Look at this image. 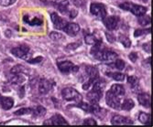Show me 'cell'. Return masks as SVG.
Listing matches in <instances>:
<instances>
[{"instance_id":"cell-38","label":"cell","mask_w":153,"mask_h":127,"mask_svg":"<svg viewBox=\"0 0 153 127\" xmlns=\"http://www.w3.org/2000/svg\"><path fill=\"white\" fill-rule=\"evenodd\" d=\"M129 60L132 61V62H136L137 61V53L136 52H131L128 56Z\"/></svg>"},{"instance_id":"cell-19","label":"cell","mask_w":153,"mask_h":127,"mask_svg":"<svg viewBox=\"0 0 153 127\" xmlns=\"http://www.w3.org/2000/svg\"><path fill=\"white\" fill-rule=\"evenodd\" d=\"M10 72L12 74H27L29 73V69L23 65H16L11 69Z\"/></svg>"},{"instance_id":"cell-1","label":"cell","mask_w":153,"mask_h":127,"mask_svg":"<svg viewBox=\"0 0 153 127\" xmlns=\"http://www.w3.org/2000/svg\"><path fill=\"white\" fill-rule=\"evenodd\" d=\"M119 7L124 10L130 11L132 14H134L135 16H137V17L145 15V13L147 12V7L140 6V5H134L130 2L122 3L119 5Z\"/></svg>"},{"instance_id":"cell-40","label":"cell","mask_w":153,"mask_h":127,"mask_svg":"<svg viewBox=\"0 0 153 127\" xmlns=\"http://www.w3.org/2000/svg\"><path fill=\"white\" fill-rule=\"evenodd\" d=\"M43 60V58L42 57H37V58H35V59H32V60H27V61H29L30 63H39V62H40L41 61Z\"/></svg>"},{"instance_id":"cell-42","label":"cell","mask_w":153,"mask_h":127,"mask_svg":"<svg viewBox=\"0 0 153 127\" xmlns=\"http://www.w3.org/2000/svg\"><path fill=\"white\" fill-rule=\"evenodd\" d=\"M74 3L75 6L81 7V6H82V4H83V0H74Z\"/></svg>"},{"instance_id":"cell-37","label":"cell","mask_w":153,"mask_h":127,"mask_svg":"<svg viewBox=\"0 0 153 127\" xmlns=\"http://www.w3.org/2000/svg\"><path fill=\"white\" fill-rule=\"evenodd\" d=\"M83 124H86V125H96L97 123H96L94 119L88 118V119L85 120V122H83Z\"/></svg>"},{"instance_id":"cell-14","label":"cell","mask_w":153,"mask_h":127,"mask_svg":"<svg viewBox=\"0 0 153 127\" xmlns=\"http://www.w3.org/2000/svg\"><path fill=\"white\" fill-rule=\"evenodd\" d=\"M101 97H102V93H100L98 92H95L94 90L87 93V99L92 104L98 103V102L101 100Z\"/></svg>"},{"instance_id":"cell-24","label":"cell","mask_w":153,"mask_h":127,"mask_svg":"<svg viewBox=\"0 0 153 127\" xmlns=\"http://www.w3.org/2000/svg\"><path fill=\"white\" fill-rule=\"evenodd\" d=\"M85 43L86 44H88V45H95L97 42H98L99 40L97 39L94 35H92V34H88V35H86L85 36Z\"/></svg>"},{"instance_id":"cell-34","label":"cell","mask_w":153,"mask_h":127,"mask_svg":"<svg viewBox=\"0 0 153 127\" xmlns=\"http://www.w3.org/2000/svg\"><path fill=\"white\" fill-rule=\"evenodd\" d=\"M115 66L117 69L122 70V69H124L125 66H126V63H125V61L123 60H116Z\"/></svg>"},{"instance_id":"cell-22","label":"cell","mask_w":153,"mask_h":127,"mask_svg":"<svg viewBox=\"0 0 153 127\" xmlns=\"http://www.w3.org/2000/svg\"><path fill=\"white\" fill-rule=\"evenodd\" d=\"M138 120L141 123L144 124H150L151 123V115L145 114V112H140L138 115Z\"/></svg>"},{"instance_id":"cell-32","label":"cell","mask_w":153,"mask_h":127,"mask_svg":"<svg viewBox=\"0 0 153 127\" xmlns=\"http://www.w3.org/2000/svg\"><path fill=\"white\" fill-rule=\"evenodd\" d=\"M76 106L81 108L83 111H87V112H89L90 110H91V105H89L88 103H81L80 102V103H78V104H76Z\"/></svg>"},{"instance_id":"cell-44","label":"cell","mask_w":153,"mask_h":127,"mask_svg":"<svg viewBox=\"0 0 153 127\" xmlns=\"http://www.w3.org/2000/svg\"><path fill=\"white\" fill-rule=\"evenodd\" d=\"M106 37H107V39H108V41H109V42H114L115 38H114L113 36H111L109 33H106Z\"/></svg>"},{"instance_id":"cell-13","label":"cell","mask_w":153,"mask_h":127,"mask_svg":"<svg viewBox=\"0 0 153 127\" xmlns=\"http://www.w3.org/2000/svg\"><path fill=\"white\" fill-rule=\"evenodd\" d=\"M137 100L142 106L149 108L151 105V100H150V96L148 93H140L137 96Z\"/></svg>"},{"instance_id":"cell-39","label":"cell","mask_w":153,"mask_h":127,"mask_svg":"<svg viewBox=\"0 0 153 127\" xmlns=\"http://www.w3.org/2000/svg\"><path fill=\"white\" fill-rule=\"evenodd\" d=\"M79 45H80L79 43H73V44H69V45H67V47H66V49H67V50H74V49H77Z\"/></svg>"},{"instance_id":"cell-28","label":"cell","mask_w":153,"mask_h":127,"mask_svg":"<svg viewBox=\"0 0 153 127\" xmlns=\"http://www.w3.org/2000/svg\"><path fill=\"white\" fill-rule=\"evenodd\" d=\"M33 112V110L30 109V108H22V109H19L18 111H16L14 114L16 115H24V114H32Z\"/></svg>"},{"instance_id":"cell-45","label":"cell","mask_w":153,"mask_h":127,"mask_svg":"<svg viewBox=\"0 0 153 127\" xmlns=\"http://www.w3.org/2000/svg\"><path fill=\"white\" fill-rule=\"evenodd\" d=\"M141 1H144V2H147V1H149V0H141Z\"/></svg>"},{"instance_id":"cell-25","label":"cell","mask_w":153,"mask_h":127,"mask_svg":"<svg viewBox=\"0 0 153 127\" xmlns=\"http://www.w3.org/2000/svg\"><path fill=\"white\" fill-rule=\"evenodd\" d=\"M138 23H140L141 26L145 27L151 23V18L149 16H145V15L140 16V18H138Z\"/></svg>"},{"instance_id":"cell-33","label":"cell","mask_w":153,"mask_h":127,"mask_svg":"<svg viewBox=\"0 0 153 127\" xmlns=\"http://www.w3.org/2000/svg\"><path fill=\"white\" fill-rule=\"evenodd\" d=\"M50 37H51V38L53 39V40H61V39H64L63 35H62V34H60V33H58V32H51V33L50 34Z\"/></svg>"},{"instance_id":"cell-5","label":"cell","mask_w":153,"mask_h":127,"mask_svg":"<svg viewBox=\"0 0 153 127\" xmlns=\"http://www.w3.org/2000/svg\"><path fill=\"white\" fill-rule=\"evenodd\" d=\"M90 10L93 15L96 16L97 18L104 19L106 17V10L105 7L103 4H97V3H93L90 7Z\"/></svg>"},{"instance_id":"cell-20","label":"cell","mask_w":153,"mask_h":127,"mask_svg":"<svg viewBox=\"0 0 153 127\" xmlns=\"http://www.w3.org/2000/svg\"><path fill=\"white\" fill-rule=\"evenodd\" d=\"M110 91L118 97L123 96L125 94V88L122 85H119V84H114V85H112Z\"/></svg>"},{"instance_id":"cell-4","label":"cell","mask_w":153,"mask_h":127,"mask_svg":"<svg viewBox=\"0 0 153 127\" xmlns=\"http://www.w3.org/2000/svg\"><path fill=\"white\" fill-rule=\"evenodd\" d=\"M11 52L14 56L19 58V59H24V60H29L30 57V48L26 45H21L19 47L14 48L11 49Z\"/></svg>"},{"instance_id":"cell-6","label":"cell","mask_w":153,"mask_h":127,"mask_svg":"<svg viewBox=\"0 0 153 127\" xmlns=\"http://www.w3.org/2000/svg\"><path fill=\"white\" fill-rule=\"evenodd\" d=\"M52 87H53V82L50 80L42 79V80H40L39 83V91L42 94L48 93L52 89Z\"/></svg>"},{"instance_id":"cell-21","label":"cell","mask_w":153,"mask_h":127,"mask_svg":"<svg viewBox=\"0 0 153 127\" xmlns=\"http://www.w3.org/2000/svg\"><path fill=\"white\" fill-rule=\"evenodd\" d=\"M23 20L26 23L29 24V25H30V26H41V25H42V23H43L42 19H40L39 18H33L30 19L27 16H25L23 18Z\"/></svg>"},{"instance_id":"cell-18","label":"cell","mask_w":153,"mask_h":127,"mask_svg":"<svg viewBox=\"0 0 153 127\" xmlns=\"http://www.w3.org/2000/svg\"><path fill=\"white\" fill-rule=\"evenodd\" d=\"M105 87V80H95L94 81V84H93V90L95 91V92H98L100 93H103V91Z\"/></svg>"},{"instance_id":"cell-15","label":"cell","mask_w":153,"mask_h":127,"mask_svg":"<svg viewBox=\"0 0 153 127\" xmlns=\"http://www.w3.org/2000/svg\"><path fill=\"white\" fill-rule=\"evenodd\" d=\"M54 5L61 13L65 14L67 12V7L69 6V1H68V0H55Z\"/></svg>"},{"instance_id":"cell-17","label":"cell","mask_w":153,"mask_h":127,"mask_svg":"<svg viewBox=\"0 0 153 127\" xmlns=\"http://www.w3.org/2000/svg\"><path fill=\"white\" fill-rule=\"evenodd\" d=\"M86 72H87V75L89 76L90 80L94 81L95 80L98 79L99 72H98V69H97L96 68H94L93 66H88L86 68Z\"/></svg>"},{"instance_id":"cell-23","label":"cell","mask_w":153,"mask_h":127,"mask_svg":"<svg viewBox=\"0 0 153 127\" xmlns=\"http://www.w3.org/2000/svg\"><path fill=\"white\" fill-rule=\"evenodd\" d=\"M134 105H135V103H134L133 100H131V99H126V100L123 102V103H121L120 108L125 111H129L134 107Z\"/></svg>"},{"instance_id":"cell-7","label":"cell","mask_w":153,"mask_h":127,"mask_svg":"<svg viewBox=\"0 0 153 127\" xmlns=\"http://www.w3.org/2000/svg\"><path fill=\"white\" fill-rule=\"evenodd\" d=\"M103 21L108 30H114L115 29H117V27L118 25V18L115 16L105 17L103 19Z\"/></svg>"},{"instance_id":"cell-41","label":"cell","mask_w":153,"mask_h":127,"mask_svg":"<svg viewBox=\"0 0 153 127\" xmlns=\"http://www.w3.org/2000/svg\"><path fill=\"white\" fill-rule=\"evenodd\" d=\"M143 49L147 51V52H150L151 51V48H150V43H146L143 45Z\"/></svg>"},{"instance_id":"cell-16","label":"cell","mask_w":153,"mask_h":127,"mask_svg":"<svg viewBox=\"0 0 153 127\" xmlns=\"http://www.w3.org/2000/svg\"><path fill=\"white\" fill-rule=\"evenodd\" d=\"M0 104L4 110H9L14 105V100L10 97H1L0 98Z\"/></svg>"},{"instance_id":"cell-35","label":"cell","mask_w":153,"mask_h":127,"mask_svg":"<svg viewBox=\"0 0 153 127\" xmlns=\"http://www.w3.org/2000/svg\"><path fill=\"white\" fill-rule=\"evenodd\" d=\"M17 0H0V6L2 7H8L15 3Z\"/></svg>"},{"instance_id":"cell-8","label":"cell","mask_w":153,"mask_h":127,"mask_svg":"<svg viewBox=\"0 0 153 127\" xmlns=\"http://www.w3.org/2000/svg\"><path fill=\"white\" fill-rule=\"evenodd\" d=\"M51 21H52L54 27H56L57 30H63L64 29V27L66 26L67 22L64 19H62L61 17H59L58 14L51 13Z\"/></svg>"},{"instance_id":"cell-26","label":"cell","mask_w":153,"mask_h":127,"mask_svg":"<svg viewBox=\"0 0 153 127\" xmlns=\"http://www.w3.org/2000/svg\"><path fill=\"white\" fill-rule=\"evenodd\" d=\"M11 81L15 84H20L25 81L24 76L22 74H13V77L11 78Z\"/></svg>"},{"instance_id":"cell-3","label":"cell","mask_w":153,"mask_h":127,"mask_svg":"<svg viewBox=\"0 0 153 127\" xmlns=\"http://www.w3.org/2000/svg\"><path fill=\"white\" fill-rule=\"evenodd\" d=\"M105 102L107 103L108 106H110L111 108L113 109H120V106H121V102H120V99L118 96L115 95L111 91H108L106 92V95H105Z\"/></svg>"},{"instance_id":"cell-29","label":"cell","mask_w":153,"mask_h":127,"mask_svg":"<svg viewBox=\"0 0 153 127\" xmlns=\"http://www.w3.org/2000/svg\"><path fill=\"white\" fill-rule=\"evenodd\" d=\"M33 112H35L38 116H43L46 114V109L43 106H38L36 110L33 111Z\"/></svg>"},{"instance_id":"cell-31","label":"cell","mask_w":153,"mask_h":127,"mask_svg":"<svg viewBox=\"0 0 153 127\" xmlns=\"http://www.w3.org/2000/svg\"><path fill=\"white\" fill-rule=\"evenodd\" d=\"M110 75L115 80H117V81H123L124 79H125V75L120 73V72H115V73H112Z\"/></svg>"},{"instance_id":"cell-11","label":"cell","mask_w":153,"mask_h":127,"mask_svg":"<svg viewBox=\"0 0 153 127\" xmlns=\"http://www.w3.org/2000/svg\"><path fill=\"white\" fill-rule=\"evenodd\" d=\"M44 124H52V125H67L68 123L66 122V120L60 114H56L53 115L49 121L44 122Z\"/></svg>"},{"instance_id":"cell-12","label":"cell","mask_w":153,"mask_h":127,"mask_svg":"<svg viewBox=\"0 0 153 127\" xmlns=\"http://www.w3.org/2000/svg\"><path fill=\"white\" fill-rule=\"evenodd\" d=\"M58 67L60 69V70L63 73H70V72H74V65L73 64V62L69 61H62L58 63Z\"/></svg>"},{"instance_id":"cell-9","label":"cell","mask_w":153,"mask_h":127,"mask_svg":"<svg viewBox=\"0 0 153 127\" xmlns=\"http://www.w3.org/2000/svg\"><path fill=\"white\" fill-rule=\"evenodd\" d=\"M63 30L66 32V34H68L71 37H74L78 34V32L80 31V27L75 24V23H67L66 26L64 27Z\"/></svg>"},{"instance_id":"cell-2","label":"cell","mask_w":153,"mask_h":127,"mask_svg":"<svg viewBox=\"0 0 153 127\" xmlns=\"http://www.w3.org/2000/svg\"><path fill=\"white\" fill-rule=\"evenodd\" d=\"M62 95L66 101H74L76 103L82 102V95L74 88H64L62 92Z\"/></svg>"},{"instance_id":"cell-27","label":"cell","mask_w":153,"mask_h":127,"mask_svg":"<svg viewBox=\"0 0 153 127\" xmlns=\"http://www.w3.org/2000/svg\"><path fill=\"white\" fill-rule=\"evenodd\" d=\"M119 41L124 45L125 48H129L131 46V41L130 39L125 35H120L119 36Z\"/></svg>"},{"instance_id":"cell-36","label":"cell","mask_w":153,"mask_h":127,"mask_svg":"<svg viewBox=\"0 0 153 127\" xmlns=\"http://www.w3.org/2000/svg\"><path fill=\"white\" fill-rule=\"evenodd\" d=\"M149 31H150V30H137L135 31V33H134V36H135V37H140V36H141V35L145 34L146 32H147V33H149Z\"/></svg>"},{"instance_id":"cell-30","label":"cell","mask_w":153,"mask_h":127,"mask_svg":"<svg viewBox=\"0 0 153 127\" xmlns=\"http://www.w3.org/2000/svg\"><path fill=\"white\" fill-rule=\"evenodd\" d=\"M128 82L129 85L133 88V87H135V86L137 85L138 80H137V78L135 77V76H128Z\"/></svg>"},{"instance_id":"cell-10","label":"cell","mask_w":153,"mask_h":127,"mask_svg":"<svg viewBox=\"0 0 153 127\" xmlns=\"http://www.w3.org/2000/svg\"><path fill=\"white\" fill-rule=\"evenodd\" d=\"M111 123L114 125H122V124H132L133 122L130 118L121 116V115H115L111 119Z\"/></svg>"},{"instance_id":"cell-46","label":"cell","mask_w":153,"mask_h":127,"mask_svg":"<svg viewBox=\"0 0 153 127\" xmlns=\"http://www.w3.org/2000/svg\"><path fill=\"white\" fill-rule=\"evenodd\" d=\"M0 98H1V95H0Z\"/></svg>"},{"instance_id":"cell-43","label":"cell","mask_w":153,"mask_h":127,"mask_svg":"<svg viewBox=\"0 0 153 127\" xmlns=\"http://www.w3.org/2000/svg\"><path fill=\"white\" fill-rule=\"evenodd\" d=\"M77 14H78V12H77L76 10L73 9V10H71V12H70V17H71L72 18H75V17L77 16Z\"/></svg>"}]
</instances>
